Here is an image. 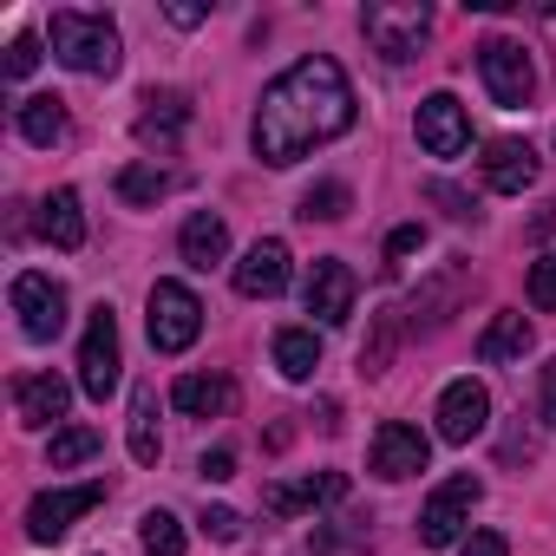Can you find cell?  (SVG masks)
I'll use <instances>...</instances> for the list:
<instances>
[{
  "instance_id": "obj_4",
  "label": "cell",
  "mask_w": 556,
  "mask_h": 556,
  "mask_svg": "<svg viewBox=\"0 0 556 556\" xmlns=\"http://www.w3.org/2000/svg\"><path fill=\"white\" fill-rule=\"evenodd\" d=\"M478 497H484V484H478L471 471H465V478H445V484L426 497V510H419V543H426V549L458 543L465 523H471V510H478Z\"/></svg>"
},
{
  "instance_id": "obj_30",
  "label": "cell",
  "mask_w": 556,
  "mask_h": 556,
  "mask_svg": "<svg viewBox=\"0 0 556 556\" xmlns=\"http://www.w3.org/2000/svg\"><path fill=\"white\" fill-rule=\"evenodd\" d=\"M138 536H144V556H184V523L170 510H144Z\"/></svg>"
},
{
  "instance_id": "obj_5",
  "label": "cell",
  "mask_w": 556,
  "mask_h": 556,
  "mask_svg": "<svg viewBox=\"0 0 556 556\" xmlns=\"http://www.w3.org/2000/svg\"><path fill=\"white\" fill-rule=\"evenodd\" d=\"M197 334H203V302L184 282H157L151 289V348L184 354V348H197Z\"/></svg>"
},
{
  "instance_id": "obj_26",
  "label": "cell",
  "mask_w": 556,
  "mask_h": 556,
  "mask_svg": "<svg viewBox=\"0 0 556 556\" xmlns=\"http://www.w3.org/2000/svg\"><path fill=\"white\" fill-rule=\"evenodd\" d=\"M164 439H157V387H138L131 393V458L138 465H157Z\"/></svg>"
},
{
  "instance_id": "obj_3",
  "label": "cell",
  "mask_w": 556,
  "mask_h": 556,
  "mask_svg": "<svg viewBox=\"0 0 556 556\" xmlns=\"http://www.w3.org/2000/svg\"><path fill=\"white\" fill-rule=\"evenodd\" d=\"M361 34H367V47L380 53V60H419V47H426V34H432V14L419 8V0H374V8L361 14Z\"/></svg>"
},
{
  "instance_id": "obj_7",
  "label": "cell",
  "mask_w": 556,
  "mask_h": 556,
  "mask_svg": "<svg viewBox=\"0 0 556 556\" xmlns=\"http://www.w3.org/2000/svg\"><path fill=\"white\" fill-rule=\"evenodd\" d=\"M14 315H21L27 341H53L66 328V289L53 282V275L27 268V275H14Z\"/></svg>"
},
{
  "instance_id": "obj_35",
  "label": "cell",
  "mask_w": 556,
  "mask_h": 556,
  "mask_svg": "<svg viewBox=\"0 0 556 556\" xmlns=\"http://www.w3.org/2000/svg\"><path fill=\"white\" fill-rule=\"evenodd\" d=\"M34 66H40V47H34V40H14V47H8V79H27Z\"/></svg>"
},
{
  "instance_id": "obj_6",
  "label": "cell",
  "mask_w": 556,
  "mask_h": 556,
  "mask_svg": "<svg viewBox=\"0 0 556 556\" xmlns=\"http://www.w3.org/2000/svg\"><path fill=\"white\" fill-rule=\"evenodd\" d=\"M118 367H125V354H118V315L99 302L92 321H86V341H79V387L105 406V393L118 387Z\"/></svg>"
},
{
  "instance_id": "obj_12",
  "label": "cell",
  "mask_w": 556,
  "mask_h": 556,
  "mask_svg": "<svg viewBox=\"0 0 556 556\" xmlns=\"http://www.w3.org/2000/svg\"><path fill=\"white\" fill-rule=\"evenodd\" d=\"M413 131H419V144H426L432 157H458V151L471 144V118H465V105H458L452 92H432V99L419 105Z\"/></svg>"
},
{
  "instance_id": "obj_40",
  "label": "cell",
  "mask_w": 556,
  "mask_h": 556,
  "mask_svg": "<svg viewBox=\"0 0 556 556\" xmlns=\"http://www.w3.org/2000/svg\"><path fill=\"white\" fill-rule=\"evenodd\" d=\"M170 14V27H203V8H164Z\"/></svg>"
},
{
  "instance_id": "obj_25",
  "label": "cell",
  "mask_w": 556,
  "mask_h": 556,
  "mask_svg": "<svg viewBox=\"0 0 556 556\" xmlns=\"http://www.w3.org/2000/svg\"><path fill=\"white\" fill-rule=\"evenodd\" d=\"M40 229H47V242H53V249H79V242H86L79 190H53V197L40 203Z\"/></svg>"
},
{
  "instance_id": "obj_10",
  "label": "cell",
  "mask_w": 556,
  "mask_h": 556,
  "mask_svg": "<svg viewBox=\"0 0 556 556\" xmlns=\"http://www.w3.org/2000/svg\"><path fill=\"white\" fill-rule=\"evenodd\" d=\"M374 471L387 478V484H400V478H419L426 471V458H432V445H426V432L419 426H406V419H387L380 432H374Z\"/></svg>"
},
{
  "instance_id": "obj_29",
  "label": "cell",
  "mask_w": 556,
  "mask_h": 556,
  "mask_svg": "<svg viewBox=\"0 0 556 556\" xmlns=\"http://www.w3.org/2000/svg\"><path fill=\"white\" fill-rule=\"evenodd\" d=\"M348 210H354V190H348V184H334V177H328V184H315V190L302 197V216H308V223H341Z\"/></svg>"
},
{
  "instance_id": "obj_34",
  "label": "cell",
  "mask_w": 556,
  "mask_h": 556,
  "mask_svg": "<svg viewBox=\"0 0 556 556\" xmlns=\"http://www.w3.org/2000/svg\"><path fill=\"white\" fill-rule=\"evenodd\" d=\"M536 413H543V426H556V361H543V374H536Z\"/></svg>"
},
{
  "instance_id": "obj_33",
  "label": "cell",
  "mask_w": 556,
  "mask_h": 556,
  "mask_svg": "<svg viewBox=\"0 0 556 556\" xmlns=\"http://www.w3.org/2000/svg\"><path fill=\"white\" fill-rule=\"evenodd\" d=\"M203 530H210L216 543H236V536H242V517H236L229 504H210V510H203Z\"/></svg>"
},
{
  "instance_id": "obj_18",
  "label": "cell",
  "mask_w": 556,
  "mask_h": 556,
  "mask_svg": "<svg viewBox=\"0 0 556 556\" xmlns=\"http://www.w3.org/2000/svg\"><path fill=\"white\" fill-rule=\"evenodd\" d=\"M465 289H471V268H465V262H445L432 282H419V295H413V321L426 315V328H445Z\"/></svg>"
},
{
  "instance_id": "obj_39",
  "label": "cell",
  "mask_w": 556,
  "mask_h": 556,
  "mask_svg": "<svg viewBox=\"0 0 556 556\" xmlns=\"http://www.w3.org/2000/svg\"><path fill=\"white\" fill-rule=\"evenodd\" d=\"M203 478H216V484L236 478V458H229V452H203Z\"/></svg>"
},
{
  "instance_id": "obj_31",
  "label": "cell",
  "mask_w": 556,
  "mask_h": 556,
  "mask_svg": "<svg viewBox=\"0 0 556 556\" xmlns=\"http://www.w3.org/2000/svg\"><path fill=\"white\" fill-rule=\"evenodd\" d=\"M118 197L125 203H157V197H170V177L151 170V164H125L118 170Z\"/></svg>"
},
{
  "instance_id": "obj_9",
  "label": "cell",
  "mask_w": 556,
  "mask_h": 556,
  "mask_svg": "<svg viewBox=\"0 0 556 556\" xmlns=\"http://www.w3.org/2000/svg\"><path fill=\"white\" fill-rule=\"evenodd\" d=\"M99 504H105V484L40 491V497L27 504V536H34V543H53V536H66V530H73V517H86V510H99Z\"/></svg>"
},
{
  "instance_id": "obj_14",
  "label": "cell",
  "mask_w": 556,
  "mask_h": 556,
  "mask_svg": "<svg viewBox=\"0 0 556 556\" xmlns=\"http://www.w3.org/2000/svg\"><path fill=\"white\" fill-rule=\"evenodd\" d=\"M289 289V242H275V236H262L242 262H236V295H249V302H268V295H282Z\"/></svg>"
},
{
  "instance_id": "obj_8",
  "label": "cell",
  "mask_w": 556,
  "mask_h": 556,
  "mask_svg": "<svg viewBox=\"0 0 556 556\" xmlns=\"http://www.w3.org/2000/svg\"><path fill=\"white\" fill-rule=\"evenodd\" d=\"M478 73H484L497 105H530V92H536V66H530V53L517 40H484L478 47Z\"/></svg>"
},
{
  "instance_id": "obj_22",
  "label": "cell",
  "mask_w": 556,
  "mask_h": 556,
  "mask_svg": "<svg viewBox=\"0 0 556 556\" xmlns=\"http://www.w3.org/2000/svg\"><path fill=\"white\" fill-rule=\"evenodd\" d=\"M14 125H21V138L27 144H60L66 138V99H53V92H34V99H21V112H14Z\"/></svg>"
},
{
  "instance_id": "obj_36",
  "label": "cell",
  "mask_w": 556,
  "mask_h": 556,
  "mask_svg": "<svg viewBox=\"0 0 556 556\" xmlns=\"http://www.w3.org/2000/svg\"><path fill=\"white\" fill-rule=\"evenodd\" d=\"M426 197H432V203H445V216H458V223L471 216V197H465V190H452V184H426Z\"/></svg>"
},
{
  "instance_id": "obj_15",
  "label": "cell",
  "mask_w": 556,
  "mask_h": 556,
  "mask_svg": "<svg viewBox=\"0 0 556 556\" xmlns=\"http://www.w3.org/2000/svg\"><path fill=\"white\" fill-rule=\"evenodd\" d=\"M484 184H491L497 197H523V190L536 184V151H530L523 138H491V144H484Z\"/></svg>"
},
{
  "instance_id": "obj_38",
  "label": "cell",
  "mask_w": 556,
  "mask_h": 556,
  "mask_svg": "<svg viewBox=\"0 0 556 556\" xmlns=\"http://www.w3.org/2000/svg\"><path fill=\"white\" fill-rule=\"evenodd\" d=\"M465 556H510V549H504L497 530H471V536H465Z\"/></svg>"
},
{
  "instance_id": "obj_19",
  "label": "cell",
  "mask_w": 556,
  "mask_h": 556,
  "mask_svg": "<svg viewBox=\"0 0 556 556\" xmlns=\"http://www.w3.org/2000/svg\"><path fill=\"white\" fill-rule=\"evenodd\" d=\"M14 406H21L27 426H60L66 406H73V387H66L60 374H27V380L14 387Z\"/></svg>"
},
{
  "instance_id": "obj_21",
  "label": "cell",
  "mask_w": 556,
  "mask_h": 556,
  "mask_svg": "<svg viewBox=\"0 0 556 556\" xmlns=\"http://www.w3.org/2000/svg\"><path fill=\"white\" fill-rule=\"evenodd\" d=\"M177 249H184V262H190V268H216V262L229 255V223H223V216H210V210H197V216L184 223Z\"/></svg>"
},
{
  "instance_id": "obj_16",
  "label": "cell",
  "mask_w": 556,
  "mask_h": 556,
  "mask_svg": "<svg viewBox=\"0 0 556 556\" xmlns=\"http://www.w3.org/2000/svg\"><path fill=\"white\" fill-rule=\"evenodd\" d=\"M184 125H190V99H184V92H144V112H138V144H151V151H177Z\"/></svg>"
},
{
  "instance_id": "obj_23",
  "label": "cell",
  "mask_w": 556,
  "mask_h": 556,
  "mask_svg": "<svg viewBox=\"0 0 556 556\" xmlns=\"http://www.w3.org/2000/svg\"><path fill=\"white\" fill-rule=\"evenodd\" d=\"M530 341H536V334H530L523 315H497V321L478 334V361H484V367H510V361L530 354Z\"/></svg>"
},
{
  "instance_id": "obj_24",
  "label": "cell",
  "mask_w": 556,
  "mask_h": 556,
  "mask_svg": "<svg viewBox=\"0 0 556 556\" xmlns=\"http://www.w3.org/2000/svg\"><path fill=\"white\" fill-rule=\"evenodd\" d=\"M406 328H413L406 308H380V315H374V334H367V348H361V374H387L393 354H400V341H406Z\"/></svg>"
},
{
  "instance_id": "obj_37",
  "label": "cell",
  "mask_w": 556,
  "mask_h": 556,
  "mask_svg": "<svg viewBox=\"0 0 556 556\" xmlns=\"http://www.w3.org/2000/svg\"><path fill=\"white\" fill-rule=\"evenodd\" d=\"M419 242H426V236H419V223H406V229H393V236H387V262H400V255H413Z\"/></svg>"
},
{
  "instance_id": "obj_11",
  "label": "cell",
  "mask_w": 556,
  "mask_h": 556,
  "mask_svg": "<svg viewBox=\"0 0 556 556\" xmlns=\"http://www.w3.org/2000/svg\"><path fill=\"white\" fill-rule=\"evenodd\" d=\"M302 295H308V315L334 328V321H348V315H354V295H361V282H354V268H348V262L321 255V262L308 268V289H302Z\"/></svg>"
},
{
  "instance_id": "obj_2",
  "label": "cell",
  "mask_w": 556,
  "mask_h": 556,
  "mask_svg": "<svg viewBox=\"0 0 556 556\" xmlns=\"http://www.w3.org/2000/svg\"><path fill=\"white\" fill-rule=\"evenodd\" d=\"M53 34V60L86 73V79H112L118 73V27L105 14H53L47 21Z\"/></svg>"
},
{
  "instance_id": "obj_17",
  "label": "cell",
  "mask_w": 556,
  "mask_h": 556,
  "mask_svg": "<svg viewBox=\"0 0 556 556\" xmlns=\"http://www.w3.org/2000/svg\"><path fill=\"white\" fill-rule=\"evenodd\" d=\"M170 406L190 413V419H223V413L236 406V380H229V374H184V380L170 387Z\"/></svg>"
},
{
  "instance_id": "obj_28",
  "label": "cell",
  "mask_w": 556,
  "mask_h": 556,
  "mask_svg": "<svg viewBox=\"0 0 556 556\" xmlns=\"http://www.w3.org/2000/svg\"><path fill=\"white\" fill-rule=\"evenodd\" d=\"M99 432L92 426H66V432H53V445H47V465L53 471H66V465H86V458H99Z\"/></svg>"
},
{
  "instance_id": "obj_27",
  "label": "cell",
  "mask_w": 556,
  "mask_h": 556,
  "mask_svg": "<svg viewBox=\"0 0 556 556\" xmlns=\"http://www.w3.org/2000/svg\"><path fill=\"white\" fill-rule=\"evenodd\" d=\"M275 367H282L289 380H308V374L321 367V341H315V328H282V334H275Z\"/></svg>"
},
{
  "instance_id": "obj_20",
  "label": "cell",
  "mask_w": 556,
  "mask_h": 556,
  "mask_svg": "<svg viewBox=\"0 0 556 556\" xmlns=\"http://www.w3.org/2000/svg\"><path fill=\"white\" fill-rule=\"evenodd\" d=\"M348 497V478L341 471H321V478H302V484H268L262 504L275 517H295V510H315V504H341Z\"/></svg>"
},
{
  "instance_id": "obj_32",
  "label": "cell",
  "mask_w": 556,
  "mask_h": 556,
  "mask_svg": "<svg viewBox=\"0 0 556 556\" xmlns=\"http://www.w3.org/2000/svg\"><path fill=\"white\" fill-rule=\"evenodd\" d=\"M530 308H543V315H556V255H543V262H530Z\"/></svg>"
},
{
  "instance_id": "obj_13",
  "label": "cell",
  "mask_w": 556,
  "mask_h": 556,
  "mask_svg": "<svg viewBox=\"0 0 556 556\" xmlns=\"http://www.w3.org/2000/svg\"><path fill=\"white\" fill-rule=\"evenodd\" d=\"M484 426H491V393H484L478 380H452V387L439 393V439L471 445Z\"/></svg>"
},
{
  "instance_id": "obj_1",
  "label": "cell",
  "mask_w": 556,
  "mask_h": 556,
  "mask_svg": "<svg viewBox=\"0 0 556 556\" xmlns=\"http://www.w3.org/2000/svg\"><path fill=\"white\" fill-rule=\"evenodd\" d=\"M354 125V86L348 73L315 53V60H295L282 79H275L255 105V157L262 164H302L315 144H334L341 131Z\"/></svg>"
}]
</instances>
